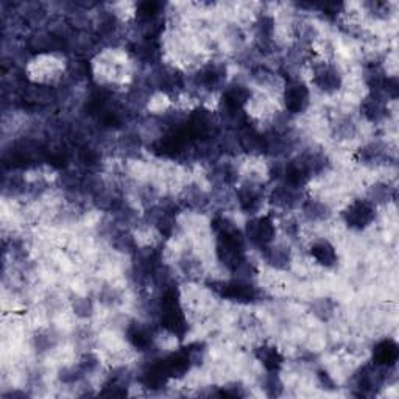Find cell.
Here are the masks:
<instances>
[{"mask_svg":"<svg viewBox=\"0 0 399 399\" xmlns=\"http://www.w3.org/2000/svg\"><path fill=\"white\" fill-rule=\"evenodd\" d=\"M312 80L313 84H315L318 89H322L324 94H334L342 88L343 77L340 74L336 64L323 60L313 64Z\"/></svg>","mask_w":399,"mask_h":399,"instance_id":"cell-6","label":"cell"},{"mask_svg":"<svg viewBox=\"0 0 399 399\" xmlns=\"http://www.w3.org/2000/svg\"><path fill=\"white\" fill-rule=\"evenodd\" d=\"M264 390L267 391V395H270V396L281 395L283 384H281V381H279L278 373H268L264 379Z\"/></svg>","mask_w":399,"mask_h":399,"instance_id":"cell-22","label":"cell"},{"mask_svg":"<svg viewBox=\"0 0 399 399\" xmlns=\"http://www.w3.org/2000/svg\"><path fill=\"white\" fill-rule=\"evenodd\" d=\"M226 69L224 64L208 63L200 68L194 77L195 86L201 91H215L219 89L225 81Z\"/></svg>","mask_w":399,"mask_h":399,"instance_id":"cell-9","label":"cell"},{"mask_svg":"<svg viewBox=\"0 0 399 399\" xmlns=\"http://www.w3.org/2000/svg\"><path fill=\"white\" fill-rule=\"evenodd\" d=\"M311 258L315 260V264L324 268H332L337 264V251L331 242L328 240H315L311 247Z\"/></svg>","mask_w":399,"mask_h":399,"instance_id":"cell-14","label":"cell"},{"mask_svg":"<svg viewBox=\"0 0 399 399\" xmlns=\"http://www.w3.org/2000/svg\"><path fill=\"white\" fill-rule=\"evenodd\" d=\"M256 357L258 361L263 363L267 373H278L281 370V366L284 363L283 354H281L276 346L264 343L260 345L256 350Z\"/></svg>","mask_w":399,"mask_h":399,"instance_id":"cell-15","label":"cell"},{"mask_svg":"<svg viewBox=\"0 0 399 399\" xmlns=\"http://www.w3.org/2000/svg\"><path fill=\"white\" fill-rule=\"evenodd\" d=\"M362 116L366 120L371 123H379L382 122L389 114V107H387V99L384 95L371 93L368 97H365L362 102Z\"/></svg>","mask_w":399,"mask_h":399,"instance_id":"cell-10","label":"cell"},{"mask_svg":"<svg viewBox=\"0 0 399 399\" xmlns=\"http://www.w3.org/2000/svg\"><path fill=\"white\" fill-rule=\"evenodd\" d=\"M343 219L352 230H365L376 219V206L368 200H354L346 208Z\"/></svg>","mask_w":399,"mask_h":399,"instance_id":"cell-8","label":"cell"},{"mask_svg":"<svg viewBox=\"0 0 399 399\" xmlns=\"http://www.w3.org/2000/svg\"><path fill=\"white\" fill-rule=\"evenodd\" d=\"M337 306L329 298H322L312 303V313L322 322H328L334 315H336Z\"/></svg>","mask_w":399,"mask_h":399,"instance_id":"cell-20","label":"cell"},{"mask_svg":"<svg viewBox=\"0 0 399 399\" xmlns=\"http://www.w3.org/2000/svg\"><path fill=\"white\" fill-rule=\"evenodd\" d=\"M287 114H303L311 104V91L299 78H289L283 91Z\"/></svg>","mask_w":399,"mask_h":399,"instance_id":"cell-3","label":"cell"},{"mask_svg":"<svg viewBox=\"0 0 399 399\" xmlns=\"http://www.w3.org/2000/svg\"><path fill=\"white\" fill-rule=\"evenodd\" d=\"M221 396H230V398H237V396H244V391H242V387L239 385H226V387L221 389L220 391Z\"/></svg>","mask_w":399,"mask_h":399,"instance_id":"cell-24","label":"cell"},{"mask_svg":"<svg viewBox=\"0 0 399 399\" xmlns=\"http://www.w3.org/2000/svg\"><path fill=\"white\" fill-rule=\"evenodd\" d=\"M214 289L224 299L239 304H250L259 299L258 287L253 284V281L248 279L234 278L231 281H224V283L215 284Z\"/></svg>","mask_w":399,"mask_h":399,"instance_id":"cell-1","label":"cell"},{"mask_svg":"<svg viewBox=\"0 0 399 399\" xmlns=\"http://www.w3.org/2000/svg\"><path fill=\"white\" fill-rule=\"evenodd\" d=\"M399 350L395 340L385 338L382 342H379L375 350H373V362L376 365L385 366V368H393L398 362Z\"/></svg>","mask_w":399,"mask_h":399,"instance_id":"cell-12","label":"cell"},{"mask_svg":"<svg viewBox=\"0 0 399 399\" xmlns=\"http://www.w3.org/2000/svg\"><path fill=\"white\" fill-rule=\"evenodd\" d=\"M181 203H185L189 209H194V211H203V209H206L209 205V197L203 189L191 186L182 192Z\"/></svg>","mask_w":399,"mask_h":399,"instance_id":"cell-18","label":"cell"},{"mask_svg":"<svg viewBox=\"0 0 399 399\" xmlns=\"http://www.w3.org/2000/svg\"><path fill=\"white\" fill-rule=\"evenodd\" d=\"M74 312L75 315H78L80 318H88L93 315L94 312V307L93 303H91L89 298H77L74 301Z\"/></svg>","mask_w":399,"mask_h":399,"instance_id":"cell-23","label":"cell"},{"mask_svg":"<svg viewBox=\"0 0 399 399\" xmlns=\"http://www.w3.org/2000/svg\"><path fill=\"white\" fill-rule=\"evenodd\" d=\"M264 259L265 263L274 270H285L292 264V253L289 247L283 244H273L264 248Z\"/></svg>","mask_w":399,"mask_h":399,"instance_id":"cell-13","label":"cell"},{"mask_svg":"<svg viewBox=\"0 0 399 399\" xmlns=\"http://www.w3.org/2000/svg\"><path fill=\"white\" fill-rule=\"evenodd\" d=\"M393 197H395L393 187L385 185V182H377V185L371 186L370 192H368V198L366 200L371 201L375 206H377V205H385V203L393 200Z\"/></svg>","mask_w":399,"mask_h":399,"instance_id":"cell-19","label":"cell"},{"mask_svg":"<svg viewBox=\"0 0 399 399\" xmlns=\"http://www.w3.org/2000/svg\"><path fill=\"white\" fill-rule=\"evenodd\" d=\"M303 201V189L292 187L283 181L278 182L268 195V203L279 212H290L295 208H299Z\"/></svg>","mask_w":399,"mask_h":399,"instance_id":"cell-4","label":"cell"},{"mask_svg":"<svg viewBox=\"0 0 399 399\" xmlns=\"http://www.w3.org/2000/svg\"><path fill=\"white\" fill-rule=\"evenodd\" d=\"M127 340L137 351H148L153 346V331L146 323H130L127 326Z\"/></svg>","mask_w":399,"mask_h":399,"instance_id":"cell-11","label":"cell"},{"mask_svg":"<svg viewBox=\"0 0 399 399\" xmlns=\"http://www.w3.org/2000/svg\"><path fill=\"white\" fill-rule=\"evenodd\" d=\"M357 156L365 166H377L387 158V147L382 142H370L359 150Z\"/></svg>","mask_w":399,"mask_h":399,"instance_id":"cell-17","label":"cell"},{"mask_svg":"<svg viewBox=\"0 0 399 399\" xmlns=\"http://www.w3.org/2000/svg\"><path fill=\"white\" fill-rule=\"evenodd\" d=\"M391 368L376 365L375 362L365 365L356 376V389L361 391L362 396L375 395L387 381V371Z\"/></svg>","mask_w":399,"mask_h":399,"instance_id":"cell-7","label":"cell"},{"mask_svg":"<svg viewBox=\"0 0 399 399\" xmlns=\"http://www.w3.org/2000/svg\"><path fill=\"white\" fill-rule=\"evenodd\" d=\"M301 214L311 224H322L329 217V209L323 201L315 198H304L301 203Z\"/></svg>","mask_w":399,"mask_h":399,"instance_id":"cell-16","label":"cell"},{"mask_svg":"<svg viewBox=\"0 0 399 399\" xmlns=\"http://www.w3.org/2000/svg\"><path fill=\"white\" fill-rule=\"evenodd\" d=\"M264 187L256 181L242 182L237 191H235V201H237L240 211H244L245 214H258L264 205Z\"/></svg>","mask_w":399,"mask_h":399,"instance_id":"cell-5","label":"cell"},{"mask_svg":"<svg viewBox=\"0 0 399 399\" xmlns=\"http://www.w3.org/2000/svg\"><path fill=\"white\" fill-rule=\"evenodd\" d=\"M357 133L356 123L352 122L350 117H340L336 125H334V134H336L338 139L346 141L352 139Z\"/></svg>","mask_w":399,"mask_h":399,"instance_id":"cell-21","label":"cell"},{"mask_svg":"<svg viewBox=\"0 0 399 399\" xmlns=\"http://www.w3.org/2000/svg\"><path fill=\"white\" fill-rule=\"evenodd\" d=\"M245 239L264 250L276 239V225L270 215H256L245 226Z\"/></svg>","mask_w":399,"mask_h":399,"instance_id":"cell-2","label":"cell"}]
</instances>
